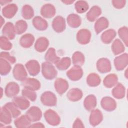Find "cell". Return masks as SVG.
<instances>
[{
	"mask_svg": "<svg viewBox=\"0 0 128 128\" xmlns=\"http://www.w3.org/2000/svg\"><path fill=\"white\" fill-rule=\"evenodd\" d=\"M118 34L120 38L124 42L126 46H128V28L126 26H122L118 30Z\"/></svg>",
	"mask_w": 128,
	"mask_h": 128,
	"instance_id": "45",
	"label": "cell"
},
{
	"mask_svg": "<svg viewBox=\"0 0 128 128\" xmlns=\"http://www.w3.org/2000/svg\"><path fill=\"white\" fill-rule=\"evenodd\" d=\"M40 101L44 106H53L56 104L57 98L53 92L50 91H46L42 94Z\"/></svg>",
	"mask_w": 128,
	"mask_h": 128,
	"instance_id": "2",
	"label": "cell"
},
{
	"mask_svg": "<svg viewBox=\"0 0 128 128\" xmlns=\"http://www.w3.org/2000/svg\"><path fill=\"white\" fill-rule=\"evenodd\" d=\"M34 37L31 34H26L22 36L20 39V44L24 48H29L33 44Z\"/></svg>",
	"mask_w": 128,
	"mask_h": 128,
	"instance_id": "25",
	"label": "cell"
},
{
	"mask_svg": "<svg viewBox=\"0 0 128 128\" xmlns=\"http://www.w3.org/2000/svg\"><path fill=\"white\" fill-rule=\"evenodd\" d=\"M26 114L32 122H34L40 120L42 116V112L38 107L32 106L27 110Z\"/></svg>",
	"mask_w": 128,
	"mask_h": 128,
	"instance_id": "6",
	"label": "cell"
},
{
	"mask_svg": "<svg viewBox=\"0 0 128 128\" xmlns=\"http://www.w3.org/2000/svg\"><path fill=\"white\" fill-rule=\"evenodd\" d=\"M101 14L102 10L98 6H94L92 7L86 13V18L90 22H94Z\"/></svg>",
	"mask_w": 128,
	"mask_h": 128,
	"instance_id": "23",
	"label": "cell"
},
{
	"mask_svg": "<svg viewBox=\"0 0 128 128\" xmlns=\"http://www.w3.org/2000/svg\"><path fill=\"white\" fill-rule=\"evenodd\" d=\"M11 68L12 67L10 62L0 58V74L2 76H6L9 74Z\"/></svg>",
	"mask_w": 128,
	"mask_h": 128,
	"instance_id": "41",
	"label": "cell"
},
{
	"mask_svg": "<svg viewBox=\"0 0 128 128\" xmlns=\"http://www.w3.org/2000/svg\"><path fill=\"white\" fill-rule=\"evenodd\" d=\"M82 90L78 88H72L68 92L67 98L70 101L77 102L82 98Z\"/></svg>",
	"mask_w": 128,
	"mask_h": 128,
	"instance_id": "26",
	"label": "cell"
},
{
	"mask_svg": "<svg viewBox=\"0 0 128 128\" xmlns=\"http://www.w3.org/2000/svg\"><path fill=\"white\" fill-rule=\"evenodd\" d=\"M103 120V115L102 112L98 109H94L92 110L90 116L89 120L91 126H96L98 125Z\"/></svg>",
	"mask_w": 128,
	"mask_h": 128,
	"instance_id": "14",
	"label": "cell"
},
{
	"mask_svg": "<svg viewBox=\"0 0 128 128\" xmlns=\"http://www.w3.org/2000/svg\"><path fill=\"white\" fill-rule=\"evenodd\" d=\"M116 32L114 30H108L102 32V34L101 40L104 43L106 44H108L112 42V40L116 36Z\"/></svg>",
	"mask_w": 128,
	"mask_h": 128,
	"instance_id": "32",
	"label": "cell"
},
{
	"mask_svg": "<svg viewBox=\"0 0 128 128\" xmlns=\"http://www.w3.org/2000/svg\"><path fill=\"white\" fill-rule=\"evenodd\" d=\"M68 26L72 28H76L79 27L82 22L80 16L76 14H69L66 18Z\"/></svg>",
	"mask_w": 128,
	"mask_h": 128,
	"instance_id": "29",
	"label": "cell"
},
{
	"mask_svg": "<svg viewBox=\"0 0 128 128\" xmlns=\"http://www.w3.org/2000/svg\"><path fill=\"white\" fill-rule=\"evenodd\" d=\"M67 76L72 81H77L82 78L83 70L80 66H74L66 72Z\"/></svg>",
	"mask_w": 128,
	"mask_h": 128,
	"instance_id": "5",
	"label": "cell"
},
{
	"mask_svg": "<svg viewBox=\"0 0 128 128\" xmlns=\"http://www.w3.org/2000/svg\"><path fill=\"white\" fill-rule=\"evenodd\" d=\"M3 36L8 40H13L15 38L16 30L13 24L10 22H6L2 29Z\"/></svg>",
	"mask_w": 128,
	"mask_h": 128,
	"instance_id": "17",
	"label": "cell"
},
{
	"mask_svg": "<svg viewBox=\"0 0 128 128\" xmlns=\"http://www.w3.org/2000/svg\"><path fill=\"white\" fill-rule=\"evenodd\" d=\"M42 73L43 76L48 80H52L57 76L58 72L52 64L46 62L42 64Z\"/></svg>",
	"mask_w": 128,
	"mask_h": 128,
	"instance_id": "1",
	"label": "cell"
},
{
	"mask_svg": "<svg viewBox=\"0 0 128 128\" xmlns=\"http://www.w3.org/2000/svg\"><path fill=\"white\" fill-rule=\"evenodd\" d=\"M0 90H1V96H0V98H1L2 96V94H3V90L2 88H0Z\"/></svg>",
	"mask_w": 128,
	"mask_h": 128,
	"instance_id": "54",
	"label": "cell"
},
{
	"mask_svg": "<svg viewBox=\"0 0 128 128\" xmlns=\"http://www.w3.org/2000/svg\"><path fill=\"white\" fill-rule=\"evenodd\" d=\"M26 68L28 74L32 76H35L38 74L40 70V66L39 62L34 60L28 61L26 64Z\"/></svg>",
	"mask_w": 128,
	"mask_h": 128,
	"instance_id": "12",
	"label": "cell"
},
{
	"mask_svg": "<svg viewBox=\"0 0 128 128\" xmlns=\"http://www.w3.org/2000/svg\"><path fill=\"white\" fill-rule=\"evenodd\" d=\"M22 85L24 88L34 91L38 90L40 88V82L34 78H26L22 81Z\"/></svg>",
	"mask_w": 128,
	"mask_h": 128,
	"instance_id": "11",
	"label": "cell"
},
{
	"mask_svg": "<svg viewBox=\"0 0 128 128\" xmlns=\"http://www.w3.org/2000/svg\"><path fill=\"white\" fill-rule=\"evenodd\" d=\"M22 94L23 96L32 102L35 101V100L36 99V94L34 90L24 88L22 90Z\"/></svg>",
	"mask_w": 128,
	"mask_h": 128,
	"instance_id": "44",
	"label": "cell"
},
{
	"mask_svg": "<svg viewBox=\"0 0 128 128\" xmlns=\"http://www.w3.org/2000/svg\"><path fill=\"white\" fill-rule=\"evenodd\" d=\"M100 104L102 108L108 112L113 111L116 108V102L110 96L104 97L101 100Z\"/></svg>",
	"mask_w": 128,
	"mask_h": 128,
	"instance_id": "15",
	"label": "cell"
},
{
	"mask_svg": "<svg viewBox=\"0 0 128 128\" xmlns=\"http://www.w3.org/2000/svg\"><path fill=\"white\" fill-rule=\"evenodd\" d=\"M31 121L25 115H22L20 117H18L14 121L16 127L18 128H30L31 125Z\"/></svg>",
	"mask_w": 128,
	"mask_h": 128,
	"instance_id": "24",
	"label": "cell"
},
{
	"mask_svg": "<svg viewBox=\"0 0 128 128\" xmlns=\"http://www.w3.org/2000/svg\"><path fill=\"white\" fill-rule=\"evenodd\" d=\"M0 18H1L0 19V28H2L3 24L4 22V20L2 16H0Z\"/></svg>",
	"mask_w": 128,
	"mask_h": 128,
	"instance_id": "53",
	"label": "cell"
},
{
	"mask_svg": "<svg viewBox=\"0 0 128 128\" xmlns=\"http://www.w3.org/2000/svg\"><path fill=\"white\" fill-rule=\"evenodd\" d=\"M85 58L84 54L80 52H74L72 56V62L74 66H81L84 63Z\"/></svg>",
	"mask_w": 128,
	"mask_h": 128,
	"instance_id": "37",
	"label": "cell"
},
{
	"mask_svg": "<svg viewBox=\"0 0 128 128\" xmlns=\"http://www.w3.org/2000/svg\"><path fill=\"white\" fill-rule=\"evenodd\" d=\"M18 10V8L15 4H9L2 8V12L4 17L11 18L16 14Z\"/></svg>",
	"mask_w": 128,
	"mask_h": 128,
	"instance_id": "18",
	"label": "cell"
},
{
	"mask_svg": "<svg viewBox=\"0 0 128 128\" xmlns=\"http://www.w3.org/2000/svg\"><path fill=\"white\" fill-rule=\"evenodd\" d=\"M12 102L22 110H24L29 108L30 102L24 96H16L13 99Z\"/></svg>",
	"mask_w": 128,
	"mask_h": 128,
	"instance_id": "27",
	"label": "cell"
},
{
	"mask_svg": "<svg viewBox=\"0 0 128 128\" xmlns=\"http://www.w3.org/2000/svg\"><path fill=\"white\" fill-rule=\"evenodd\" d=\"M109 26L108 20L105 17H101L98 19L94 26V30L96 34H100L104 30L106 29Z\"/></svg>",
	"mask_w": 128,
	"mask_h": 128,
	"instance_id": "20",
	"label": "cell"
},
{
	"mask_svg": "<svg viewBox=\"0 0 128 128\" xmlns=\"http://www.w3.org/2000/svg\"><path fill=\"white\" fill-rule=\"evenodd\" d=\"M72 128H84V126L81 120L79 118H77L75 120L74 122Z\"/></svg>",
	"mask_w": 128,
	"mask_h": 128,
	"instance_id": "49",
	"label": "cell"
},
{
	"mask_svg": "<svg viewBox=\"0 0 128 128\" xmlns=\"http://www.w3.org/2000/svg\"><path fill=\"white\" fill-rule=\"evenodd\" d=\"M76 10L79 14H82L86 12L89 6L87 2L84 0H78L74 4Z\"/></svg>",
	"mask_w": 128,
	"mask_h": 128,
	"instance_id": "43",
	"label": "cell"
},
{
	"mask_svg": "<svg viewBox=\"0 0 128 128\" xmlns=\"http://www.w3.org/2000/svg\"><path fill=\"white\" fill-rule=\"evenodd\" d=\"M97 100L96 96L94 94H90L84 98V108L88 110L92 111L96 107Z\"/></svg>",
	"mask_w": 128,
	"mask_h": 128,
	"instance_id": "22",
	"label": "cell"
},
{
	"mask_svg": "<svg viewBox=\"0 0 128 128\" xmlns=\"http://www.w3.org/2000/svg\"><path fill=\"white\" fill-rule=\"evenodd\" d=\"M12 116L8 109L4 106L0 108V120L4 124H10L12 120Z\"/></svg>",
	"mask_w": 128,
	"mask_h": 128,
	"instance_id": "31",
	"label": "cell"
},
{
	"mask_svg": "<svg viewBox=\"0 0 128 128\" xmlns=\"http://www.w3.org/2000/svg\"><path fill=\"white\" fill-rule=\"evenodd\" d=\"M9 111L13 118H18L21 114L18 106L13 102H8L4 106Z\"/></svg>",
	"mask_w": 128,
	"mask_h": 128,
	"instance_id": "38",
	"label": "cell"
},
{
	"mask_svg": "<svg viewBox=\"0 0 128 128\" xmlns=\"http://www.w3.org/2000/svg\"><path fill=\"white\" fill-rule=\"evenodd\" d=\"M22 16L26 20L31 19L34 16V11L32 8L28 4L24 5L22 10Z\"/></svg>",
	"mask_w": 128,
	"mask_h": 128,
	"instance_id": "40",
	"label": "cell"
},
{
	"mask_svg": "<svg viewBox=\"0 0 128 128\" xmlns=\"http://www.w3.org/2000/svg\"><path fill=\"white\" fill-rule=\"evenodd\" d=\"M12 1H6V0H0V3L1 4L2 6H3L4 4H6L7 3H9V2H10Z\"/></svg>",
	"mask_w": 128,
	"mask_h": 128,
	"instance_id": "52",
	"label": "cell"
},
{
	"mask_svg": "<svg viewBox=\"0 0 128 128\" xmlns=\"http://www.w3.org/2000/svg\"><path fill=\"white\" fill-rule=\"evenodd\" d=\"M44 117L46 122L52 126H58L60 122L59 115L54 110L51 109H48L44 112Z\"/></svg>",
	"mask_w": 128,
	"mask_h": 128,
	"instance_id": "3",
	"label": "cell"
},
{
	"mask_svg": "<svg viewBox=\"0 0 128 128\" xmlns=\"http://www.w3.org/2000/svg\"><path fill=\"white\" fill-rule=\"evenodd\" d=\"M126 0H113L112 1L113 6L117 9H121L124 8L126 4Z\"/></svg>",
	"mask_w": 128,
	"mask_h": 128,
	"instance_id": "48",
	"label": "cell"
},
{
	"mask_svg": "<svg viewBox=\"0 0 128 128\" xmlns=\"http://www.w3.org/2000/svg\"><path fill=\"white\" fill-rule=\"evenodd\" d=\"M118 82V78L116 74H110L106 76L103 81L104 85L108 88H111L115 86Z\"/></svg>",
	"mask_w": 128,
	"mask_h": 128,
	"instance_id": "34",
	"label": "cell"
},
{
	"mask_svg": "<svg viewBox=\"0 0 128 128\" xmlns=\"http://www.w3.org/2000/svg\"><path fill=\"white\" fill-rule=\"evenodd\" d=\"M30 128H44V126L41 122H36L31 124Z\"/></svg>",
	"mask_w": 128,
	"mask_h": 128,
	"instance_id": "50",
	"label": "cell"
},
{
	"mask_svg": "<svg viewBox=\"0 0 128 128\" xmlns=\"http://www.w3.org/2000/svg\"><path fill=\"white\" fill-rule=\"evenodd\" d=\"M20 92L18 84L14 82H8L6 86L4 92L6 96L8 98L15 97Z\"/></svg>",
	"mask_w": 128,
	"mask_h": 128,
	"instance_id": "9",
	"label": "cell"
},
{
	"mask_svg": "<svg viewBox=\"0 0 128 128\" xmlns=\"http://www.w3.org/2000/svg\"><path fill=\"white\" fill-rule=\"evenodd\" d=\"M71 64V60L69 57H64L60 59L55 64L56 67L60 70L68 69Z\"/></svg>",
	"mask_w": 128,
	"mask_h": 128,
	"instance_id": "39",
	"label": "cell"
},
{
	"mask_svg": "<svg viewBox=\"0 0 128 128\" xmlns=\"http://www.w3.org/2000/svg\"><path fill=\"white\" fill-rule=\"evenodd\" d=\"M14 28L16 34H21L27 30L28 24L25 20H20L16 22Z\"/></svg>",
	"mask_w": 128,
	"mask_h": 128,
	"instance_id": "42",
	"label": "cell"
},
{
	"mask_svg": "<svg viewBox=\"0 0 128 128\" xmlns=\"http://www.w3.org/2000/svg\"><path fill=\"white\" fill-rule=\"evenodd\" d=\"M44 58L46 62L54 64H56L60 60V58L56 55V50L54 48H48L45 54Z\"/></svg>",
	"mask_w": 128,
	"mask_h": 128,
	"instance_id": "33",
	"label": "cell"
},
{
	"mask_svg": "<svg viewBox=\"0 0 128 128\" xmlns=\"http://www.w3.org/2000/svg\"><path fill=\"white\" fill-rule=\"evenodd\" d=\"M0 58H3L6 60L8 61L10 64H14L16 62V58L14 56L10 55L8 52H2L0 54Z\"/></svg>",
	"mask_w": 128,
	"mask_h": 128,
	"instance_id": "47",
	"label": "cell"
},
{
	"mask_svg": "<svg viewBox=\"0 0 128 128\" xmlns=\"http://www.w3.org/2000/svg\"><path fill=\"white\" fill-rule=\"evenodd\" d=\"M56 90L59 94H62L68 89L69 85L68 82L62 78H58L54 83Z\"/></svg>",
	"mask_w": 128,
	"mask_h": 128,
	"instance_id": "16",
	"label": "cell"
},
{
	"mask_svg": "<svg viewBox=\"0 0 128 128\" xmlns=\"http://www.w3.org/2000/svg\"><path fill=\"white\" fill-rule=\"evenodd\" d=\"M12 72L14 78L22 82L25 80L28 76L27 72L22 64H16Z\"/></svg>",
	"mask_w": 128,
	"mask_h": 128,
	"instance_id": "4",
	"label": "cell"
},
{
	"mask_svg": "<svg viewBox=\"0 0 128 128\" xmlns=\"http://www.w3.org/2000/svg\"><path fill=\"white\" fill-rule=\"evenodd\" d=\"M112 50L114 55H118L125 50V47L118 38L116 39L112 44Z\"/></svg>",
	"mask_w": 128,
	"mask_h": 128,
	"instance_id": "35",
	"label": "cell"
},
{
	"mask_svg": "<svg viewBox=\"0 0 128 128\" xmlns=\"http://www.w3.org/2000/svg\"><path fill=\"white\" fill-rule=\"evenodd\" d=\"M40 14L45 18H51L56 14L55 7L50 4H45L40 9Z\"/></svg>",
	"mask_w": 128,
	"mask_h": 128,
	"instance_id": "19",
	"label": "cell"
},
{
	"mask_svg": "<svg viewBox=\"0 0 128 128\" xmlns=\"http://www.w3.org/2000/svg\"><path fill=\"white\" fill-rule=\"evenodd\" d=\"M126 72H127V70H126V72H126ZM126 78H127V76H126Z\"/></svg>",
	"mask_w": 128,
	"mask_h": 128,
	"instance_id": "55",
	"label": "cell"
},
{
	"mask_svg": "<svg viewBox=\"0 0 128 128\" xmlns=\"http://www.w3.org/2000/svg\"><path fill=\"white\" fill-rule=\"evenodd\" d=\"M101 82V80L99 76L95 73L90 74L86 78L87 84L92 87L98 86Z\"/></svg>",
	"mask_w": 128,
	"mask_h": 128,
	"instance_id": "36",
	"label": "cell"
},
{
	"mask_svg": "<svg viewBox=\"0 0 128 128\" xmlns=\"http://www.w3.org/2000/svg\"><path fill=\"white\" fill-rule=\"evenodd\" d=\"M91 38L90 32L85 28L79 30L76 34L77 41L81 44H88Z\"/></svg>",
	"mask_w": 128,
	"mask_h": 128,
	"instance_id": "8",
	"label": "cell"
},
{
	"mask_svg": "<svg viewBox=\"0 0 128 128\" xmlns=\"http://www.w3.org/2000/svg\"><path fill=\"white\" fill-rule=\"evenodd\" d=\"M128 64V54L127 53L123 54L115 58L114 60V64L116 69L118 70H123Z\"/></svg>",
	"mask_w": 128,
	"mask_h": 128,
	"instance_id": "7",
	"label": "cell"
},
{
	"mask_svg": "<svg viewBox=\"0 0 128 128\" xmlns=\"http://www.w3.org/2000/svg\"><path fill=\"white\" fill-rule=\"evenodd\" d=\"M111 64L107 58H100L96 62V68L100 73H106L111 70Z\"/></svg>",
	"mask_w": 128,
	"mask_h": 128,
	"instance_id": "13",
	"label": "cell"
},
{
	"mask_svg": "<svg viewBox=\"0 0 128 128\" xmlns=\"http://www.w3.org/2000/svg\"><path fill=\"white\" fill-rule=\"evenodd\" d=\"M74 1V0H64V1H62V2L66 4H70L72 3H73Z\"/></svg>",
	"mask_w": 128,
	"mask_h": 128,
	"instance_id": "51",
	"label": "cell"
},
{
	"mask_svg": "<svg viewBox=\"0 0 128 128\" xmlns=\"http://www.w3.org/2000/svg\"><path fill=\"white\" fill-rule=\"evenodd\" d=\"M0 46L2 50H9L12 48V43L5 36H2L0 38Z\"/></svg>",
	"mask_w": 128,
	"mask_h": 128,
	"instance_id": "46",
	"label": "cell"
},
{
	"mask_svg": "<svg viewBox=\"0 0 128 128\" xmlns=\"http://www.w3.org/2000/svg\"><path fill=\"white\" fill-rule=\"evenodd\" d=\"M52 26L56 32H62L66 29V20L62 16H58L53 20Z\"/></svg>",
	"mask_w": 128,
	"mask_h": 128,
	"instance_id": "10",
	"label": "cell"
},
{
	"mask_svg": "<svg viewBox=\"0 0 128 128\" xmlns=\"http://www.w3.org/2000/svg\"><path fill=\"white\" fill-rule=\"evenodd\" d=\"M32 24L34 27L38 30H44L48 27L47 22L40 16H36L33 18Z\"/></svg>",
	"mask_w": 128,
	"mask_h": 128,
	"instance_id": "28",
	"label": "cell"
},
{
	"mask_svg": "<svg viewBox=\"0 0 128 128\" xmlns=\"http://www.w3.org/2000/svg\"><path fill=\"white\" fill-rule=\"evenodd\" d=\"M112 93L115 98L117 99H122L125 96V88L121 83H118L112 89Z\"/></svg>",
	"mask_w": 128,
	"mask_h": 128,
	"instance_id": "30",
	"label": "cell"
},
{
	"mask_svg": "<svg viewBox=\"0 0 128 128\" xmlns=\"http://www.w3.org/2000/svg\"><path fill=\"white\" fill-rule=\"evenodd\" d=\"M49 46V41L45 37H40L37 39L34 44L35 50L40 52H44Z\"/></svg>",
	"mask_w": 128,
	"mask_h": 128,
	"instance_id": "21",
	"label": "cell"
}]
</instances>
